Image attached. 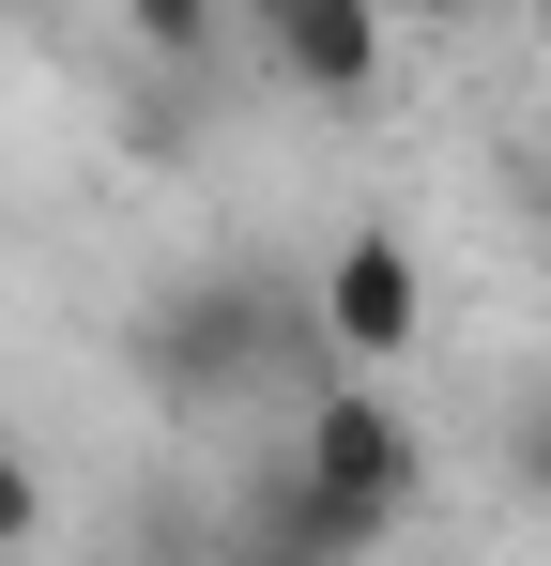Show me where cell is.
<instances>
[{
	"label": "cell",
	"mask_w": 551,
	"mask_h": 566,
	"mask_svg": "<svg viewBox=\"0 0 551 566\" xmlns=\"http://www.w3.org/2000/svg\"><path fill=\"white\" fill-rule=\"evenodd\" d=\"M291 353H322V306H291V291L246 276V261H230V276H184V291H154V306H138V382H154V398H184V413H199V398L276 382Z\"/></svg>",
	"instance_id": "cell-1"
},
{
	"label": "cell",
	"mask_w": 551,
	"mask_h": 566,
	"mask_svg": "<svg viewBox=\"0 0 551 566\" xmlns=\"http://www.w3.org/2000/svg\"><path fill=\"white\" fill-rule=\"evenodd\" d=\"M306 490H337V505H367V521H398L414 490H429V444H414V413L383 398V382H322L306 398Z\"/></svg>",
	"instance_id": "cell-2"
},
{
	"label": "cell",
	"mask_w": 551,
	"mask_h": 566,
	"mask_svg": "<svg viewBox=\"0 0 551 566\" xmlns=\"http://www.w3.org/2000/svg\"><path fill=\"white\" fill-rule=\"evenodd\" d=\"M429 337V276H414V245L398 230H353L337 261H322V353L337 368H398Z\"/></svg>",
	"instance_id": "cell-3"
},
{
	"label": "cell",
	"mask_w": 551,
	"mask_h": 566,
	"mask_svg": "<svg viewBox=\"0 0 551 566\" xmlns=\"http://www.w3.org/2000/svg\"><path fill=\"white\" fill-rule=\"evenodd\" d=\"M261 62L291 93H367V77H383V15H367V0H276Z\"/></svg>",
	"instance_id": "cell-4"
},
{
	"label": "cell",
	"mask_w": 551,
	"mask_h": 566,
	"mask_svg": "<svg viewBox=\"0 0 551 566\" xmlns=\"http://www.w3.org/2000/svg\"><path fill=\"white\" fill-rule=\"evenodd\" d=\"M506 490H521V505H551V398H521V413H506Z\"/></svg>",
	"instance_id": "cell-5"
},
{
	"label": "cell",
	"mask_w": 551,
	"mask_h": 566,
	"mask_svg": "<svg viewBox=\"0 0 551 566\" xmlns=\"http://www.w3.org/2000/svg\"><path fill=\"white\" fill-rule=\"evenodd\" d=\"M31 536H46V474L0 444V552H31Z\"/></svg>",
	"instance_id": "cell-6"
},
{
	"label": "cell",
	"mask_w": 551,
	"mask_h": 566,
	"mask_svg": "<svg viewBox=\"0 0 551 566\" xmlns=\"http://www.w3.org/2000/svg\"><path fill=\"white\" fill-rule=\"evenodd\" d=\"M199 31H215V15H199V0H138V46H154V62H184V46H199Z\"/></svg>",
	"instance_id": "cell-7"
}]
</instances>
